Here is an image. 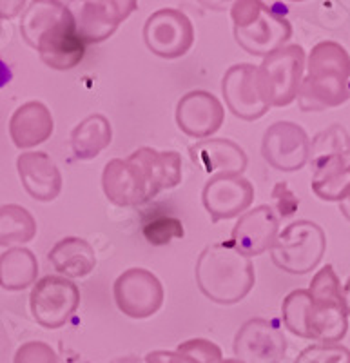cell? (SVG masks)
Masks as SVG:
<instances>
[{
	"label": "cell",
	"mask_w": 350,
	"mask_h": 363,
	"mask_svg": "<svg viewBox=\"0 0 350 363\" xmlns=\"http://www.w3.org/2000/svg\"><path fill=\"white\" fill-rule=\"evenodd\" d=\"M350 99L349 82L332 77H305L298 93L301 111H325L338 108Z\"/></svg>",
	"instance_id": "7402d4cb"
},
{
	"label": "cell",
	"mask_w": 350,
	"mask_h": 363,
	"mask_svg": "<svg viewBox=\"0 0 350 363\" xmlns=\"http://www.w3.org/2000/svg\"><path fill=\"white\" fill-rule=\"evenodd\" d=\"M194 277L203 296L220 306H235L247 298L256 281L252 260L231 240L207 245L198 256Z\"/></svg>",
	"instance_id": "7a4b0ae2"
},
{
	"label": "cell",
	"mask_w": 350,
	"mask_h": 363,
	"mask_svg": "<svg viewBox=\"0 0 350 363\" xmlns=\"http://www.w3.org/2000/svg\"><path fill=\"white\" fill-rule=\"evenodd\" d=\"M307 291H309V296L310 300H312V303H316V306L345 307V300H343V285L330 264L323 265V267L314 274Z\"/></svg>",
	"instance_id": "f546056e"
},
{
	"label": "cell",
	"mask_w": 350,
	"mask_h": 363,
	"mask_svg": "<svg viewBox=\"0 0 350 363\" xmlns=\"http://www.w3.org/2000/svg\"><path fill=\"white\" fill-rule=\"evenodd\" d=\"M113 140V128L108 116L89 115L71 131V149L80 160H93Z\"/></svg>",
	"instance_id": "d4e9b609"
},
{
	"label": "cell",
	"mask_w": 350,
	"mask_h": 363,
	"mask_svg": "<svg viewBox=\"0 0 350 363\" xmlns=\"http://www.w3.org/2000/svg\"><path fill=\"white\" fill-rule=\"evenodd\" d=\"M37 235V220L18 203L0 206V247H21Z\"/></svg>",
	"instance_id": "83f0119b"
},
{
	"label": "cell",
	"mask_w": 350,
	"mask_h": 363,
	"mask_svg": "<svg viewBox=\"0 0 350 363\" xmlns=\"http://www.w3.org/2000/svg\"><path fill=\"white\" fill-rule=\"evenodd\" d=\"M22 186L31 199L53 202L62 191V173L53 158L44 151H26L17 158Z\"/></svg>",
	"instance_id": "e0dca14e"
},
{
	"label": "cell",
	"mask_w": 350,
	"mask_h": 363,
	"mask_svg": "<svg viewBox=\"0 0 350 363\" xmlns=\"http://www.w3.org/2000/svg\"><path fill=\"white\" fill-rule=\"evenodd\" d=\"M50 262L58 277L67 280L89 277L96 265V256L89 242L80 236H66L53 245Z\"/></svg>",
	"instance_id": "44dd1931"
},
{
	"label": "cell",
	"mask_w": 350,
	"mask_h": 363,
	"mask_svg": "<svg viewBox=\"0 0 350 363\" xmlns=\"http://www.w3.org/2000/svg\"><path fill=\"white\" fill-rule=\"evenodd\" d=\"M272 199L276 202V206L272 209H274L280 220L293 216L298 211V206H300L296 193L288 187L287 182H278L276 186L272 187Z\"/></svg>",
	"instance_id": "d590c367"
},
{
	"label": "cell",
	"mask_w": 350,
	"mask_h": 363,
	"mask_svg": "<svg viewBox=\"0 0 350 363\" xmlns=\"http://www.w3.org/2000/svg\"><path fill=\"white\" fill-rule=\"evenodd\" d=\"M254 200V186L243 174L209 178L202 191V203L213 223L247 213Z\"/></svg>",
	"instance_id": "8fae6325"
},
{
	"label": "cell",
	"mask_w": 350,
	"mask_h": 363,
	"mask_svg": "<svg viewBox=\"0 0 350 363\" xmlns=\"http://www.w3.org/2000/svg\"><path fill=\"white\" fill-rule=\"evenodd\" d=\"M327 236L322 225L310 220H298L278 235L271 249V260L288 274H307L325 256Z\"/></svg>",
	"instance_id": "277c9868"
},
{
	"label": "cell",
	"mask_w": 350,
	"mask_h": 363,
	"mask_svg": "<svg viewBox=\"0 0 350 363\" xmlns=\"http://www.w3.org/2000/svg\"><path fill=\"white\" fill-rule=\"evenodd\" d=\"M111 363H145V359L136 358V356H124V358H118Z\"/></svg>",
	"instance_id": "b9f144b4"
},
{
	"label": "cell",
	"mask_w": 350,
	"mask_h": 363,
	"mask_svg": "<svg viewBox=\"0 0 350 363\" xmlns=\"http://www.w3.org/2000/svg\"><path fill=\"white\" fill-rule=\"evenodd\" d=\"M176 352L194 359L196 363H220L223 359L222 347L205 338H191L178 345Z\"/></svg>",
	"instance_id": "836d02e7"
},
{
	"label": "cell",
	"mask_w": 350,
	"mask_h": 363,
	"mask_svg": "<svg viewBox=\"0 0 350 363\" xmlns=\"http://www.w3.org/2000/svg\"><path fill=\"white\" fill-rule=\"evenodd\" d=\"M80 306V289L73 280L58 274L37 280L29 294V309L38 325L55 330L66 325Z\"/></svg>",
	"instance_id": "5b68a950"
},
{
	"label": "cell",
	"mask_w": 350,
	"mask_h": 363,
	"mask_svg": "<svg viewBox=\"0 0 350 363\" xmlns=\"http://www.w3.org/2000/svg\"><path fill=\"white\" fill-rule=\"evenodd\" d=\"M350 153V135L339 124L327 128L317 133L310 140V162L312 165L332 157H349Z\"/></svg>",
	"instance_id": "f1b7e54d"
},
{
	"label": "cell",
	"mask_w": 350,
	"mask_h": 363,
	"mask_svg": "<svg viewBox=\"0 0 350 363\" xmlns=\"http://www.w3.org/2000/svg\"><path fill=\"white\" fill-rule=\"evenodd\" d=\"M115 303L128 318H151L164 306L165 291L157 274L144 267L124 271L113 284Z\"/></svg>",
	"instance_id": "8992f818"
},
{
	"label": "cell",
	"mask_w": 350,
	"mask_h": 363,
	"mask_svg": "<svg viewBox=\"0 0 350 363\" xmlns=\"http://www.w3.org/2000/svg\"><path fill=\"white\" fill-rule=\"evenodd\" d=\"M222 95L229 111L245 122H254L271 109L261 93L258 66L254 64L242 62L229 67L223 74Z\"/></svg>",
	"instance_id": "9c48e42d"
},
{
	"label": "cell",
	"mask_w": 350,
	"mask_h": 363,
	"mask_svg": "<svg viewBox=\"0 0 350 363\" xmlns=\"http://www.w3.org/2000/svg\"><path fill=\"white\" fill-rule=\"evenodd\" d=\"M174 118L181 131L200 142L220 131L225 120V109L216 95L194 89L178 100Z\"/></svg>",
	"instance_id": "7c38bea8"
},
{
	"label": "cell",
	"mask_w": 350,
	"mask_h": 363,
	"mask_svg": "<svg viewBox=\"0 0 350 363\" xmlns=\"http://www.w3.org/2000/svg\"><path fill=\"white\" fill-rule=\"evenodd\" d=\"M53 135V115L40 100L22 104L9 118V136L18 149H33Z\"/></svg>",
	"instance_id": "d6986e66"
},
{
	"label": "cell",
	"mask_w": 350,
	"mask_h": 363,
	"mask_svg": "<svg viewBox=\"0 0 350 363\" xmlns=\"http://www.w3.org/2000/svg\"><path fill=\"white\" fill-rule=\"evenodd\" d=\"M294 363H350V349L341 343H312L298 354Z\"/></svg>",
	"instance_id": "d6a6232c"
},
{
	"label": "cell",
	"mask_w": 350,
	"mask_h": 363,
	"mask_svg": "<svg viewBox=\"0 0 350 363\" xmlns=\"http://www.w3.org/2000/svg\"><path fill=\"white\" fill-rule=\"evenodd\" d=\"M102 189L111 203L118 207H135L147 203L144 186L128 158H113L102 173Z\"/></svg>",
	"instance_id": "ffe728a7"
},
{
	"label": "cell",
	"mask_w": 350,
	"mask_h": 363,
	"mask_svg": "<svg viewBox=\"0 0 350 363\" xmlns=\"http://www.w3.org/2000/svg\"><path fill=\"white\" fill-rule=\"evenodd\" d=\"M339 211H341V215L350 222V196H346L343 202H339Z\"/></svg>",
	"instance_id": "60d3db41"
},
{
	"label": "cell",
	"mask_w": 350,
	"mask_h": 363,
	"mask_svg": "<svg viewBox=\"0 0 350 363\" xmlns=\"http://www.w3.org/2000/svg\"><path fill=\"white\" fill-rule=\"evenodd\" d=\"M189 155L198 169L210 178L218 174H243L249 165L245 151L229 138H207L196 142L191 145Z\"/></svg>",
	"instance_id": "ac0fdd59"
},
{
	"label": "cell",
	"mask_w": 350,
	"mask_h": 363,
	"mask_svg": "<svg viewBox=\"0 0 350 363\" xmlns=\"http://www.w3.org/2000/svg\"><path fill=\"white\" fill-rule=\"evenodd\" d=\"M136 8V0H87L77 17L80 37L86 44L108 40Z\"/></svg>",
	"instance_id": "9a60e30c"
},
{
	"label": "cell",
	"mask_w": 350,
	"mask_h": 363,
	"mask_svg": "<svg viewBox=\"0 0 350 363\" xmlns=\"http://www.w3.org/2000/svg\"><path fill=\"white\" fill-rule=\"evenodd\" d=\"M343 300H345L346 313H349V316H350V277L346 278L345 285H343Z\"/></svg>",
	"instance_id": "ab89813d"
},
{
	"label": "cell",
	"mask_w": 350,
	"mask_h": 363,
	"mask_svg": "<svg viewBox=\"0 0 350 363\" xmlns=\"http://www.w3.org/2000/svg\"><path fill=\"white\" fill-rule=\"evenodd\" d=\"M26 2H22V0H11V2H6V0H2L0 2V21H9V18H15L21 11H24L26 9Z\"/></svg>",
	"instance_id": "74e56055"
},
{
	"label": "cell",
	"mask_w": 350,
	"mask_h": 363,
	"mask_svg": "<svg viewBox=\"0 0 350 363\" xmlns=\"http://www.w3.org/2000/svg\"><path fill=\"white\" fill-rule=\"evenodd\" d=\"M307 340L317 343H339L349 333V313L345 307L316 306L310 300L305 318Z\"/></svg>",
	"instance_id": "603a6c76"
},
{
	"label": "cell",
	"mask_w": 350,
	"mask_h": 363,
	"mask_svg": "<svg viewBox=\"0 0 350 363\" xmlns=\"http://www.w3.org/2000/svg\"><path fill=\"white\" fill-rule=\"evenodd\" d=\"M144 42L157 57L167 60L180 58L193 48L194 26L180 9H158L145 21Z\"/></svg>",
	"instance_id": "52a82bcc"
},
{
	"label": "cell",
	"mask_w": 350,
	"mask_h": 363,
	"mask_svg": "<svg viewBox=\"0 0 350 363\" xmlns=\"http://www.w3.org/2000/svg\"><path fill=\"white\" fill-rule=\"evenodd\" d=\"M232 352L242 363H281L287 352V340L269 320L252 318L236 333Z\"/></svg>",
	"instance_id": "30bf717a"
},
{
	"label": "cell",
	"mask_w": 350,
	"mask_h": 363,
	"mask_svg": "<svg viewBox=\"0 0 350 363\" xmlns=\"http://www.w3.org/2000/svg\"><path fill=\"white\" fill-rule=\"evenodd\" d=\"M312 191L325 202H343L350 196V160L332 157L314 165Z\"/></svg>",
	"instance_id": "cb8c5ba5"
},
{
	"label": "cell",
	"mask_w": 350,
	"mask_h": 363,
	"mask_svg": "<svg viewBox=\"0 0 350 363\" xmlns=\"http://www.w3.org/2000/svg\"><path fill=\"white\" fill-rule=\"evenodd\" d=\"M0 31H2V21H0Z\"/></svg>",
	"instance_id": "ee69618b"
},
{
	"label": "cell",
	"mask_w": 350,
	"mask_h": 363,
	"mask_svg": "<svg viewBox=\"0 0 350 363\" xmlns=\"http://www.w3.org/2000/svg\"><path fill=\"white\" fill-rule=\"evenodd\" d=\"M21 33L51 69H73L86 57L87 44L79 33L77 17L57 0H37L26 6Z\"/></svg>",
	"instance_id": "6da1fadb"
},
{
	"label": "cell",
	"mask_w": 350,
	"mask_h": 363,
	"mask_svg": "<svg viewBox=\"0 0 350 363\" xmlns=\"http://www.w3.org/2000/svg\"><path fill=\"white\" fill-rule=\"evenodd\" d=\"M38 260L33 251L11 247L0 255V287L6 291H24L37 284Z\"/></svg>",
	"instance_id": "484cf974"
},
{
	"label": "cell",
	"mask_w": 350,
	"mask_h": 363,
	"mask_svg": "<svg viewBox=\"0 0 350 363\" xmlns=\"http://www.w3.org/2000/svg\"><path fill=\"white\" fill-rule=\"evenodd\" d=\"M232 33L243 51L265 58L288 44L293 37V24L265 6L254 21L232 28Z\"/></svg>",
	"instance_id": "4fadbf2b"
},
{
	"label": "cell",
	"mask_w": 350,
	"mask_h": 363,
	"mask_svg": "<svg viewBox=\"0 0 350 363\" xmlns=\"http://www.w3.org/2000/svg\"><path fill=\"white\" fill-rule=\"evenodd\" d=\"M142 235L151 245H167L173 240L184 238V223L173 215H165L162 211L149 213L142 223Z\"/></svg>",
	"instance_id": "4dcf8cb0"
},
{
	"label": "cell",
	"mask_w": 350,
	"mask_h": 363,
	"mask_svg": "<svg viewBox=\"0 0 350 363\" xmlns=\"http://www.w3.org/2000/svg\"><path fill=\"white\" fill-rule=\"evenodd\" d=\"M310 307V296L307 289H296L288 293L281 306V314H283V323L293 335L307 340L305 330V318L307 311Z\"/></svg>",
	"instance_id": "1f68e13d"
},
{
	"label": "cell",
	"mask_w": 350,
	"mask_h": 363,
	"mask_svg": "<svg viewBox=\"0 0 350 363\" xmlns=\"http://www.w3.org/2000/svg\"><path fill=\"white\" fill-rule=\"evenodd\" d=\"M145 363H196L176 351H153L145 356Z\"/></svg>",
	"instance_id": "8d00e7d4"
},
{
	"label": "cell",
	"mask_w": 350,
	"mask_h": 363,
	"mask_svg": "<svg viewBox=\"0 0 350 363\" xmlns=\"http://www.w3.org/2000/svg\"><path fill=\"white\" fill-rule=\"evenodd\" d=\"M13 363H58L53 347L40 340L22 343L13 356Z\"/></svg>",
	"instance_id": "e575fe53"
},
{
	"label": "cell",
	"mask_w": 350,
	"mask_h": 363,
	"mask_svg": "<svg viewBox=\"0 0 350 363\" xmlns=\"http://www.w3.org/2000/svg\"><path fill=\"white\" fill-rule=\"evenodd\" d=\"M13 79V73L2 60H0V87H4Z\"/></svg>",
	"instance_id": "f35d334b"
},
{
	"label": "cell",
	"mask_w": 350,
	"mask_h": 363,
	"mask_svg": "<svg viewBox=\"0 0 350 363\" xmlns=\"http://www.w3.org/2000/svg\"><path fill=\"white\" fill-rule=\"evenodd\" d=\"M280 235V218L271 206H258L243 213L232 227L231 242L243 256L254 258L271 251Z\"/></svg>",
	"instance_id": "5bb4252c"
},
{
	"label": "cell",
	"mask_w": 350,
	"mask_h": 363,
	"mask_svg": "<svg viewBox=\"0 0 350 363\" xmlns=\"http://www.w3.org/2000/svg\"><path fill=\"white\" fill-rule=\"evenodd\" d=\"M307 77H332L349 82V51L334 40L317 42L307 57Z\"/></svg>",
	"instance_id": "4316f807"
},
{
	"label": "cell",
	"mask_w": 350,
	"mask_h": 363,
	"mask_svg": "<svg viewBox=\"0 0 350 363\" xmlns=\"http://www.w3.org/2000/svg\"><path fill=\"white\" fill-rule=\"evenodd\" d=\"M136 167L145 187L147 199L153 200L162 191L173 189L181 182V157L176 151H157L140 147L128 157Z\"/></svg>",
	"instance_id": "2e32d148"
},
{
	"label": "cell",
	"mask_w": 350,
	"mask_h": 363,
	"mask_svg": "<svg viewBox=\"0 0 350 363\" xmlns=\"http://www.w3.org/2000/svg\"><path fill=\"white\" fill-rule=\"evenodd\" d=\"M261 157L283 173L303 169L310 162V138L300 124L280 120L267 128L261 138Z\"/></svg>",
	"instance_id": "ba28073f"
},
{
	"label": "cell",
	"mask_w": 350,
	"mask_h": 363,
	"mask_svg": "<svg viewBox=\"0 0 350 363\" xmlns=\"http://www.w3.org/2000/svg\"><path fill=\"white\" fill-rule=\"evenodd\" d=\"M307 71V53L300 44H287L258 66L261 93L271 108H285L298 99Z\"/></svg>",
	"instance_id": "3957f363"
},
{
	"label": "cell",
	"mask_w": 350,
	"mask_h": 363,
	"mask_svg": "<svg viewBox=\"0 0 350 363\" xmlns=\"http://www.w3.org/2000/svg\"><path fill=\"white\" fill-rule=\"evenodd\" d=\"M220 363H242V362H239V359H236V358H229V359H222Z\"/></svg>",
	"instance_id": "7bdbcfd3"
}]
</instances>
